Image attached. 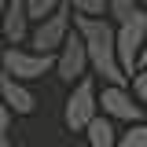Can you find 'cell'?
Wrapping results in <instances>:
<instances>
[{"label":"cell","instance_id":"1","mask_svg":"<svg viewBox=\"0 0 147 147\" xmlns=\"http://www.w3.org/2000/svg\"><path fill=\"white\" fill-rule=\"evenodd\" d=\"M74 30L81 33L88 48L92 74H99L107 85H129V74L118 63V26L110 18H92V15H74Z\"/></svg>","mask_w":147,"mask_h":147},{"label":"cell","instance_id":"2","mask_svg":"<svg viewBox=\"0 0 147 147\" xmlns=\"http://www.w3.org/2000/svg\"><path fill=\"white\" fill-rule=\"evenodd\" d=\"M99 92H96V81L92 77H81L77 85L70 88L66 103H63V125L70 132H85V129L99 118Z\"/></svg>","mask_w":147,"mask_h":147},{"label":"cell","instance_id":"3","mask_svg":"<svg viewBox=\"0 0 147 147\" xmlns=\"http://www.w3.org/2000/svg\"><path fill=\"white\" fill-rule=\"evenodd\" d=\"M70 30H74V7H70V4H63V7H59V11H52L48 18L33 22L30 48H33V52H44V55H55L63 44H66Z\"/></svg>","mask_w":147,"mask_h":147},{"label":"cell","instance_id":"4","mask_svg":"<svg viewBox=\"0 0 147 147\" xmlns=\"http://www.w3.org/2000/svg\"><path fill=\"white\" fill-rule=\"evenodd\" d=\"M147 44V11H140L136 18H129L118 26V63H121V70L129 74V81H132V74L140 70V52H144Z\"/></svg>","mask_w":147,"mask_h":147},{"label":"cell","instance_id":"5","mask_svg":"<svg viewBox=\"0 0 147 147\" xmlns=\"http://www.w3.org/2000/svg\"><path fill=\"white\" fill-rule=\"evenodd\" d=\"M48 70H55V55H44V52H26V48H18V44H7L4 48V74H11L18 81H37V77H44Z\"/></svg>","mask_w":147,"mask_h":147},{"label":"cell","instance_id":"6","mask_svg":"<svg viewBox=\"0 0 147 147\" xmlns=\"http://www.w3.org/2000/svg\"><path fill=\"white\" fill-rule=\"evenodd\" d=\"M92 74V63H88V48H85V40L77 30H70L66 37V44L55 52V77L59 81H66V85H77L81 77H88Z\"/></svg>","mask_w":147,"mask_h":147},{"label":"cell","instance_id":"7","mask_svg":"<svg viewBox=\"0 0 147 147\" xmlns=\"http://www.w3.org/2000/svg\"><path fill=\"white\" fill-rule=\"evenodd\" d=\"M99 110L107 118H114V121H129V125H136V121L147 118V110L136 103V96L125 85H103V92H99Z\"/></svg>","mask_w":147,"mask_h":147},{"label":"cell","instance_id":"8","mask_svg":"<svg viewBox=\"0 0 147 147\" xmlns=\"http://www.w3.org/2000/svg\"><path fill=\"white\" fill-rule=\"evenodd\" d=\"M33 33V18H30V7L26 0H11L4 11H0V37L4 44H22Z\"/></svg>","mask_w":147,"mask_h":147},{"label":"cell","instance_id":"9","mask_svg":"<svg viewBox=\"0 0 147 147\" xmlns=\"http://www.w3.org/2000/svg\"><path fill=\"white\" fill-rule=\"evenodd\" d=\"M0 99L11 107L15 118H26V114L37 110V96L30 92V85L18 81V77H11V74H0Z\"/></svg>","mask_w":147,"mask_h":147},{"label":"cell","instance_id":"10","mask_svg":"<svg viewBox=\"0 0 147 147\" xmlns=\"http://www.w3.org/2000/svg\"><path fill=\"white\" fill-rule=\"evenodd\" d=\"M85 136H88V147H118V129H114V118L107 114H99L88 129H85Z\"/></svg>","mask_w":147,"mask_h":147},{"label":"cell","instance_id":"11","mask_svg":"<svg viewBox=\"0 0 147 147\" xmlns=\"http://www.w3.org/2000/svg\"><path fill=\"white\" fill-rule=\"evenodd\" d=\"M144 11L136 0H107V18L114 22V26H121V22H129V18H136Z\"/></svg>","mask_w":147,"mask_h":147},{"label":"cell","instance_id":"12","mask_svg":"<svg viewBox=\"0 0 147 147\" xmlns=\"http://www.w3.org/2000/svg\"><path fill=\"white\" fill-rule=\"evenodd\" d=\"M118 147H147V121H136L129 125L121 136H118Z\"/></svg>","mask_w":147,"mask_h":147},{"label":"cell","instance_id":"13","mask_svg":"<svg viewBox=\"0 0 147 147\" xmlns=\"http://www.w3.org/2000/svg\"><path fill=\"white\" fill-rule=\"evenodd\" d=\"M74 7V15H92V18H107V0H66Z\"/></svg>","mask_w":147,"mask_h":147},{"label":"cell","instance_id":"14","mask_svg":"<svg viewBox=\"0 0 147 147\" xmlns=\"http://www.w3.org/2000/svg\"><path fill=\"white\" fill-rule=\"evenodd\" d=\"M66 0H26V7H30V18L33 22H40V18H48L52 11H59Z\"/></svg>","mask_w":147,"mask_h":147},{"label":"cell","instance_id":"15","mask_svg":"<svg viewBox=\"0 0 147 147\" xmlns=\"http://www.w3.org/2000/svg\"><path fill=\"white\" fill-rule=\"evenodd\" d=\"M129 85H132V96H136V103L147 110V66L132 74V81H129Z\"/></svg>","mask_w":147,"mask_h":147},{"label":"cell","instance_id":"16","mask_svg":"<svg viewBox=\"0 0 147 147\" xmlns=\"http://www.w3.org/2000/svg\"><path fill=\"white\" fill-rule=\"evenodd\" d=\"M11 118H15V114H11V107H7V103L0 99V136H4V132L11 129Z\"/></svg>","mask_w":147,"mask_h":147},{"label":"cell","instance_id":"17","mask_svg":"<svg viewBox=\"0 0 147 147\" xmlns=\"http://www.w3.org/2000/svg\"><path fill=\"white\" fill-rule=\"evenodd\" d=\"M147 66V44H144V52H140V70Z\"/></svg>","mask_w":147,"mask_h":147},{"label":"cell","instance_id":"18","mask_svg":"<svg viewBox=\"0 0 147 147\" xmlns=\"http://www.w3.org/2000/svg\"><path fill=\"white\" fill-rule=\"evenodd\" d=\"M0 44H4V37H0ZM0 74H4V48H0Z\"/></svg>","mask_w":147,"mask_h":147},{"label":"cell","instance_id":"19","mask_svg":"<svg viewBox=\"0 0 147 147\" xmlns=\"http://www.w3.org/2000/svg\"><path fill=\"white\" fill-rule=\"evenodd\" d=\"M0 147H11V140H7V132H4V136H0Z\"/></svg>","mask_w":147,"mask_h":147},{"label":"cell","instance_id":"20","mask_svg":"<svg viewBox=\"0 0 147 147\" xmlns=\"http://www.w3.org/2000/svg\"><path fill=\"white\" fill-rule=\"evenodd\" d=\"M7 4H11V0H0V11H4V7H7Z\"/></svg>","mask_w":147,"mask_h":147}]
</instances>
